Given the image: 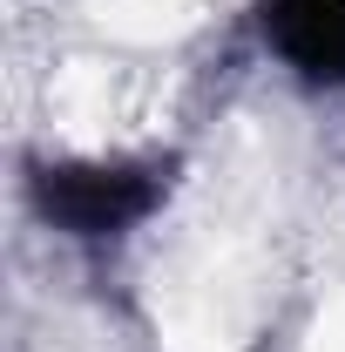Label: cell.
<instances>
[{
  "mask_svg": "<svg viewBox=\"0 0 345 352\" xmlns=\"http://www.w3.org/2000/svg\"><path fill=\"white\" fill-rule=\"evenodd\" d=\"M163 204V176L142 163H61L41 176V210L68 237H122Z\"/></svg>",
  "mask_w": 345,
  "mask_h": 352,
  "instance_id": "1",
  "label": "cell"
},
{
  "mask_svg": "<svg viewBox=\"0 0 345 352\" xmlns=\"http://www.w3.org/2000/svg\"><path fill=\"white\" fill-rule=\"evenodd\" d=\"M271 41L291 68L345 82V0H271Z\"/></svg>",
  "mask_w": 345,
  "mask_h": 352,
  "instance_id": "2",
  "label": "cell"
}]
</instances>
